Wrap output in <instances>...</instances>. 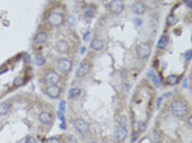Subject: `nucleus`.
<instances>
[{
	"instance_id": "9d476101",
	"label": "nucleus",
	"mask_w": 192,
	"mask_h": 143,
	"mask_svg": "<svg viewBox=\"0 0 192 143\" xmlns=\"http://www.w3.org/2000/svg\"><path fill=\"white\" fill-rule=\"evenodd\" d=\"M127 135H128V130H127V126H118L116 132H115V137L118 142H122L127 138Z\"/></svg>"
},
{
	"instance_id": "2f4dec72",
	"label": "nucleus",
	"mask_w": 192,
	"mask_h": 143,
	"mask_svg": "<svg viewBox=\"0 0 192 143\" xmlns=\"http://www.w3.org/2000/svg\"><path fill=\"white\" fill-rule=\"evenodd\" d=\"M6 72H7V67H6V65H1V67H0V74L6 73Z\"/></svg>"
},
{
	"instance_id": "ea45409f",
	"label": "nucleus",
	"mask_w": 192,
	"mask_h": 143,
	"mask_svg": "<svg viewBox=\"0 0 192 143\" xmlns=\"http://www.w3.org/2000/svg\"><path fill=\"white\" fill-rule=\"evenodd\" d=\"M187 121H189V125L191 126V125H192V116H190V117H189V120H187Z\"/></svg>"
},
{
	"instance_id": "ddd939ff",
	"label": "nucleus",
	"mask_w": 192,
	"mask_h": 143,
	"mask_svg": "<svg viewBox=\"0 0 192 143\" xmlns=\"http://www.w3.org/2000/svg\"><path fill=\"white\" fill-rule=\"evenodd\" d=\"M47 38H48V35H47L46 31H38V32L35 35L33 41H35V43H37V44H43V43L47 41Z\"/></svg>"
},
{
	"instance_id": "aec40b11",
	"label": "nucleus",
	"mask_w": 192,
	"mask_h": 143,
	"mask_svg": "<svg viewBox=\"0 0 192 143\" xmlns=\"http://www.w3.org/2000/svg\"><path fill=\"white\" fill-rule=\"evenodd\" d=\"M9 110H10V105H9V103H6V101L0 103V116L6 115V114L9 112Z\"/></svg>"
},
{
	"instance_id": "4be33fe9",
	"label": "nucleus",
	"mask_w": 192,
	"mask_h": 143,
	"mask_svg": "<svg viewBox=\"0 0 192 143\" xmlns=\"http://www.w3.org/2000/svg\"><path fill=\"white\" fill-rule=\"evenodd\" d=\"M25 82H26V80H25L23 77H21V75H20V77H16V78L14 79V82H12V86H14V88H19V86L23 85Z\"/></svg>"
},
{
	"instance_id": "cd10ccee",
	"label": "nucleus",
	"mask_w": 192,
	"mask_h": 143,
	"mask_svg": "<svg viewBox=\"0 0 192 143\" xmlns=\"http://www.w3.org/2000/svg\"><path fill=\"white\" fill-rule=\"evenodd\" d=\"M36 138L33 137V136H28V137H26V140L23 141V143H36Z\"/></svg>"
},
{
	"instance_id": "9b49d317",
	"label": "nucleus",
	"mask_w": 192,
	"mask_h": 143,
	"mask_svg": "<svg viewBox=\"0 0 192 143\" xmlns=\"http://www.w3.org/2000/svg\"><path fill=\"white\" fill-rule=\"evenodd\" d=\"M38 121L41 124H43V125H51L52 121H53V116L48 111H41L40 115H38Z\"/></svg>"
},
{
	"instance_id": "6e6552de",
	"label": "nucleus",
	"mask_w": 192,
	"mask_h": 143,
	"mask_svg": "<svg viewBox=\"0 0 192 143\" xmlns=\"http://www.w3.org/2000/svg\"><path fill=\"white\" fill-rule=\"evenodd\" d=\"M108 9H110V11H111L112 14L118 15V14H121V12L123 11V9H124V2H123L122 0H112V1L108 4Z\"/></svg>"
},
{
	"instance_id": "423d86ee",
	"label": "nucleus",
	"mask_w": 192,
	"mask_h": 143,
	"mask_svg": "<svg viewBox=\"0 0 192 143\" xmlns=\"http://www.w3.org/2000/svg\"><path fill=\"white\" fill-rule=\"evenodd\" d=\"M90 68H91V65H90L89 61H83V62L78 65V68H77V77H78V78H84L85 75L89 74Z\"/></svg>"
},
{
	"instance_id": "412c9836",
	"label": "nucleus",
	"mask_w": 192,
	"mask_h": 143,
	"mask_svg": "<svg viewBox=\"0 0 192 143\" xmlns=\"http://www.w3.org/2000/svg\"><path fill=\"white\" fill-rule=\"evenodd\" d=\"M80 94H81V89H80V88H72V89L69 90V93H68V95H69L70 99H75V98H78Z\"/></svg>"
},
{
	"instance_id": "f257e3e1",
	"label": "nucleus",
	"mask_w": 192,
	"mask_h": 143,
	"mask_svg": "<svg viewBox=\"0 0 192 143\" xmlns=\"http://www.w3.org/2000/svg\"><path fill=\"white\" fill-rule=\"evenodd\" d=\"M171 112H173L174 116H176L179 119H182V117H185L187 115L189 107H187V105H186V103L184 100L177 99V100L173 101V104H171Z\"/></svg>"
},
{
	"instance_id": "4c0bfd02",
	"label": "nucleus",
	"mask_w": 192,
	"mask_h": 143,
	"mask_svg": "<svg viewBox=\"0 0 192 143\" xmlns=\"http://www.w3.org/2000/svg\"><path fill=\"white\" fill-rule=\"evenodd\" d=\"M168 96H171V93H168V94H164V95L161 96V99H165V98H168Z\"/></svg>"
},
{
	"instance_id": "c85d7f7f",
	"label": "nucleus",
	"mask_w": 192,
	"mask_h": 143,
	"mask_svg": "<svg viewBox=\"0 0 192 143\" xmlns=\"http://www.w3.org/2000/svg\"><path fill=\"white\" fill-rule=\"evenodd\" d=\"M22 58H23V62H25V63H30V62H31V57H30L28 53H23V54H22Z\"/></svg>"
},
{
	"instance_id": "393cba45",
	"label": "nucleus",
	"mask_w": 192,
	"mask_h": 143,
	"mask_svg": "<svg viewBox=\"0 0 192 143\" xmlns=\"http://www.w3.org/2000/svg\"><path fill=\"white\" fill-rule=\"evenodd\" d=\"M176 22H177V17L174 14H171V15L168 16V25H174Z\"/></svg>"
},
{
	"instance_id": "39448f33",
	"label": "nucleus",
	"mask_w": 192,
	"mask_h": 143,
	"mask_svg": "<svg viewBox=\"0 0 192 143\" xmlns=\"http://www.w3.org/2000/svg\"><path fill=\"white\" fill-rule=\"evenodd\" d=\"M73 64H72V61L68 59V58H59L58 62H57V68L59 72H63V73H68L70 72Z\"/></svg>"
},
{
	"instance_id": "7ed1b4c3",
	"label": "nucleus",
	"mask_w": 192,
	"mask_h": 143,
	"mask_svg": "<svg viewBox=\"0 0 192 143\" xmlns=\"http://www.w3.org/2000/svg\"><path fill=\"white\" fill-rule=\"evenodd\" d=\"M73 126H74V128H75L79 133H81V135H85V133H88V132L90 131L89 124H88L85 120H83V119H77V120H74V121H73Z\"/></svg>"
},
{
	"instance_id": "0eeeda50",
	"label": "nucleus",
	"mask_w": 192,
	"mask_h": 143,
	"mask_svg": "<svg viewBox=\"0 0 192 143\" xmlns=\"http://www.w3.org/2000/svg\"><path fill=\"white\" fill-rule=\"evenodd\" d=\"M150 52H152L150 44H149V43H147V42L140 43V44L138 46V48H137V53H138V56H139L142 59L148 58V57L150 56Z\"/></svg>"
},
{
	"instance_id": "58836bf2",
	"label": "nucleus",
	"mask_w": 192,
	"mask_h": 143,
	"mask_svg": "<svg viewBox=\"0 0 192 143\" xmlns=\"http://www.w3.org/2000/svg\"><path fill=\"white\" fill-rule=\"evenodd\" d=\"M85 51H86V48H85V47H81V48H80V53H81V54H84V53H85Z\"/></svg>"
},
{
	"instance_id": "1a4fd4ad",
	"label": "nucleus",
	"mask_w": 192,
	"mask_h": 143,
	"mask_svg": "<svg viewBox=\"0 0 192 143\" xmlns=\"http://www.w3.org/2000/svg\"><path fill=\"white\" fill-rule=\"evenodd\" d=\"M44 91H46L47 96H49L52 99H58L62 94V89L58 85H48Z\"/></svg>"
},
{
	"instance_id": "e433bc0d",
	"label": "nucleus",
	"mask_w": 192,
	"mask_h": 143,
	"mask_svg": "<svg viewBox=\"0 0 192 143\" xmlns=\"http://www.w3.org/2000/svg\"><path fill=\"white\" fill-rule=\"evenodd\" d=\"M184 86H185V88H187V86H189V80H187V79H185V80H184Z\"/></svg>"
},
{
	"instance_id": "f704fd0d",
	"label": "nucleus",
	"mask_w": 192,
	"mask_h": 143,
	"mask_svg": "<svg viewBox=\"0 0 192 143\" xmlns=\"http://www.w3.org/2000/svg\"><path fill=\"white\" fill-rule=\"evenodd\" d=\"M184 2H185V5H186L187 7H191L192 6V0H185Z\"/></svg>"
},
{
	"instance_id": "7c9ffc66",
	"label": "nucleus",
	"mask_w": 192,
	"mask_h": 143,
	"mask_svg": "<svg viewBox=\"0 0 192 143\" xmlns=\"http://www.w3.org/2000/svg\"><path fill=\"white\" fill-rule=\"evenodd\" d=\"M65 110V101H61L59 104V112H64Z\"/></svg>"
},
{
	"instance_id": "2eb2a0df",
	"label": "nucleus",
	"mask_w": 192,
	"mask_h": 143,
	"mask_svg": "<svg viewBox=\"0 0 192 143\" xmlns=\"http://www.w3.org/2000/svg\"><path fill=\"white\" fill-rule=\"evenodd\" d=\"M103 46H105V43H103V41L100 40V38H95V40L91 42V44H90L91 49H94V51H101V49L103 48Z\"/></svg>"
},
{
	"instance_id": "473e14b6",
	"label": "nucleus",
	"mask_w": 192,
	"mask_h": 143,
	"mask_svg": "<svg viewBox=\"0 0 192 143\" xmlns=\"http://www.w3.org/2000/svg\"><path fill=\"white\" fill-rule=\"evenodd\" d=\"M154 140H155V142H159V141H160V138H159V133H158V131H154Z\"/></svg>"
},
{
	"instance_id": "f3484780",
	"label": "nucleus",
	"mask_w": 192,
	"mask_h": 143,
	"mask_svg": "<svg viewBox=\"0 0 192 143\" xmlns=\"http://www.w3.org/2000/svg\"><path fill=\"white\" fill-rule=\"evenodd\" d=\"M83 12H84V15L86 17H94V15H95V7L91 6V5H88V6H85L83 9Z\"/></svg>"
},
{
	"instance_id": "a19ab883",
	"label": "nucleus",
	"mask_w": 192,
	"mask_h": 143,
	"mask_svg": "<svg viewBox=\"0 0 192 143\" xmlns=\"http://www.w3.org/2000/svg\"><path fill=\"white\" fill-rule=\"evenodd\" d=\"M90 143H98V142H96V141H93V142H90Z\"/></svg>"
},
{
	"instance_id": "b1692460",
	"label": "nucleus",
	"mask_w": 192,
	"mask_h": 143,
	"mask_svg": "<svg viewBox=\"0 0 192 143\" xmlns=\"http://www.w3.org/2000/svg\"><path fill=\"white\" fill-rule=\"evenodd\" d=\"M145 130H147V122H145V121H139L138 125H137V131L142 133V132H144Z\"/></svg>"
},
{
	"instance_id": "6ab92c4d",
	"label": "nucleus",
	"mask_w": 192,
	"mask_h": 143,
	"mask_svg": "<svg viewBox=\"0 0 192 143\" xmlns=\"http://www.w3.org/2000/svg\"><path fill=\"white\" fill-rule=\"evenodd\" d=\"M35 64L36 65H38V67H42V65H44L46 64V58H44V56L43 54H36L35 56Z\"/></svg>"
},
{
	"instance_id": "72a5a7b5",
	"label": "nucleus",
	"mask_w": 192,
	"mask_h": 143,
	"mask_svg": "<svg viewBox=\"0 0 192 143\" xmlns=\"http://www.w3.org/2000/svg\"><path fill=\"white\" fill-rule=\"evenodd\" d=\"M134 23H136V26H140L142 25V20L140 19H134Z\"/></svg>"
},
{
	"instance_id": "a878e982",
	"label": "nucleus",
	"mask_w": 192,
	"mask_h": 143,
	"mask_svg": "<svg viewBox=\"0 0 192 143\" xmlns=\"http://www.w3.org/2000/svg\"><path fill=\"white\" fill-rule=\"evenodd\" d=\"M117 122H118V126H126L127 125V119L124 116H119Z\"/></svg>"
},
{
	"instance_id": "4468645a",
	"label": "nucleus",
	"mask_w": 192,
	"mask_h": 143,
	"mask_svg": "<svg viewBox=\"0 0 192 143\" xmlns=\"http://www.w3.org/2000/svg\"><path fill=\"white\" fill-rule=\"evenodd\" d=\"M57 51L59 52V53H68V51H69V44H68V42L67 41H59L58 43H57Z\"/></svg>"
},
{
	"instance_id": "bb28decb",
	"label": "nucleus",
	"mask_w": 192,
	"mask_h": 143,
	"mask_svg": "<svg viewBox=\"0 0 192 143\" xmlns=\"http://www.w3.org/2000/svg\"><path fill=\"white\" fill-rule=\"evenodd\" d=\"M46 143H62V140L59 137H51L46 141Z\"/></svg>"
},
{
	"instance_id": "f8f14e48",
	"label": "nucleus",
	"mask_w": 192,
	"mask_h": 143,
	"mask_svg": "<svg viewBox=\"0 0 192 143\" xmlns=\"http://www.w3.org/2000/svg\"><path fill=\"white\" fill-rule=\"evenodd\" d=\"M147 7H145V4L142 2V1H136L133 5H132V11L136 14V15H143L145 12Z\"/></svg>"
},
{
	"instance_id": "dca6fc26",
	"label": "nucleus",
	"mask_w": 192,
	"mask_h": 143,
	"mask_svg": "<svg viewBox=\"0 0 192 143\" xmlns=\"http://www.w3.org/2000/svg\"><path fill=\"white\" fill-rule=\"evenodd\" d=\"M180 82V77L176 75V74H171L166 78V84L168 85H176L177 83Z\"/></svg>"
},
{
	"instance_id": "20e7f679",
	"label": "nucleus",
	"mask_w": 192,
	"mask_h": 143,
	"mask_svg": "<svg viewBox=\"0 0 192 143\" xmlns=\"http://www.w3.org/2000/svg\"><path fill=\"white\" fill-rule=\"evenodd\" d=\"M61 82V75L54 70H47L44 74V83L49 85H57Z\"/></svg>"
},
{
	"instance_id": "5701e85b",
	"label": "nucleus",
	"mask_w": 192,
	"mask_h": 143,
	"mask_svg": "<svg viewBox=\"0 0 192 143\" xmlns=\"http://www.w3.org/2000/svg\"><path fill=\"white\" fill-rule=\"evenodd\" d=\"M149 77L153 79V83L155 84V86H158V88H159V86L161 85V82H160L159 77H158V75H157V74H155L153 70H150V72H149Z\"/></svg>"
},
{
	"instance_id": "c756f323",
	"label": "nucleus",
	"mask_w": 192,
	"mask_h": 143,
	"mask_svg": "<svg viewBox=\"0 0 192 143\" xmlns=\"http://www.w3.org/2000/svg\"><path fill=\"white\" fill-rule=\"evenodd\" d=\"M192 58V52L191 51H187L186 53H185V59H186V62H190Z\"/></svg>"
},
{
	"instance_id": "c9c22d12",
	"label": "nucleus",
	"mask_w": 192,
	"mask_h": 143,
	"mask_svg": "<svg viewBox=\"0 0 192 143\" xmlns=\"http://www.w3.org/2000/svg\"><path fill=\"white\" fill-rule=\"evenodd\" d=\"M131 140H132V142H136V140H137V133L134 132L133 135H132V137H131Z\"/></svg>"
},
{
	"instance_id": "f03ea898",
	"label": "nucleus",
	"mask_w": 192,
	"mask_h": 143,
	"mask_svg": "<svg viewBox=\"0 0 192 143\" xmlns=\"http://www.w3.org/2000/svg\"><path fill=\"white\" fill-rule=\"evenodd\" d=\"M47 22L53 26V27H58L61 26L63 22H64V16L62 12H58V11H53L51 12L48 16H47Z\"/></svg>"
},
{
	"instance_id": "a211bd4d",
	"label": "nucleus",
	"mask_w": 192,
	"mask_h": 143,
	"mask_svg": "<svg viewBox=\"0 0 192 143\" xmlns=\"http://www.w3.org/2000/svg\"><path fill=\"white\" fill-rule=\"evenodd\" d=\"M168 42H169V38H168V36H166V35L160 36L159 42H158V48H159V49H164V48L168 46Z\"/></svg>"
}]
</instances>
